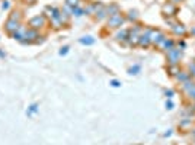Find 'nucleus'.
<instances>
[{"label":"nucleus","instance_id":"f257e3e1","mask_svg":"<svg viewBox=\"0 0 195 145\" xmlns=\"http://www.w3.org/2000/svg\"><path fill=\"white\" fill-rule=\"evenodd\" d=\"M168 57H169V60H171V61H169V63H171V65L172 64H176V63L179 61V58L182 57V52H179L176 48H173L172 51H169Z\"/></svg>","mask_w":195,"mask_h":145},{"label":"nucleus","instance_id":"f03ea898","mask_svg":"<svg viewBox=\"0 0 195 145\" xmlns=\"http://www.w3.org/2000/svg\"><path fill=\"white\" fill-rule=\"evenodd\" d=\"M124 22V17L121 16V15H112V17L108 20V25L109 26H112V28H115V26H121V23Z\"/></svg>","mask_w":195,"mask_h":145},{"label":"nucleus","instance_id":"7ed1b4c3","mask_svg":"<svg viewBox=\"0 0 195 145\" xmlns=\"http://www.w3.org/2000/svg\"><path fill=\"white\" fill-rule=\"evenodd\" d=\"M163 13H168V16H173L176 13V6L172 5V3H168L163 6Z\"/></svg>","mask_w":195,"mask_h":145},{"label":"nucleus","instance_id":"20e7f679","mask_svg":"<svg viewBox=\"0 0 195 145\" xmlns=\"http://www.w3.org/2000/svg\"><path fill=\"white\" fill-rule=\"evenodd\" d=\"M173 31H175V33H176V35H181V36L187 33V29H185V26H184V25H181V23H176V25H175V26H173Z\"/></svg>","mask_w":195,"mask_h":145},{"label":"nucleus","instance_id":"39448f33","mask_svg":"<svg viewBox=\"0 0 195 145\" xmlns=\"http://www.w3.org/2000/svg\"><path fill=\"white\" fill-rule=\"evenodd\" d=\"M138 44L141 45V47H147L149 44H150V38H149V35H143V36H140V41H138Z\"/></svg>","mask_w":195,"mask_h":145},{"label":"nucleus","instance_id":"423d86ee","mask_svg":"<svg viewBox=\"0 0 195 145\" xmlns=\"http://www.w3.org/2000/svg\"><path fill=\"white\" fill-rule=\"evenodd\" d=\"M169 71H172L171 72L172 76H175L176 72H179V70H178V67H176V65H171V67H169Z\"/></svg>","mask_w":195,"mask_h":145},{"label":"nucleus","instance_id":"0eeeda50","mask_svg":"<svg viewBox=\"0 0 195 145\" xmlns=\"http://www.w3.org/2000/svg\"><path fill=\"white\" fill-rule=\"evenodd\" d=\"M67 2V5H70V6H77V2L79 0H66Z\"/></svg>","mask_w":195,"mask_h":145},{"label":"nucleus","instance_id":"6e6552de","mask_svg":"<svg viewBox=\"0 0 195 145\" xmlns=\"http://www.w3.org/2000/svg\"><path fill=\"white\" fill-rule=\"evenodd\" d=\"M82 44H93V39H90L89 36H88V39H80Z\"/></svg>","mask_w":195,"mask_h":145},{"label":"nucleus","instance_id":"1a4fd4ad","mask_svg":"<svg viewBox=\"0 0 195 145\" xmlns=\"http://www.w3.org/2000/svg\"><path fill=\"white\" fill-rule=\"evenodd\" d=\"M189 71H191L195 76V63H192V64L189 65ZM191 72H189V74H191Z\"/></svg>","mask_w":195,"mask_h":145},{"label":"nucleus","instance_id":"9d476101","mask_svg":"<svg viewBox=\"0 0 195 145\" xmlns=\"http://www.w3.org/2000/svg\"><path fill=\"white\" fill-rule=\"evenodd\" d=\"M137 71H138V67H137V65H136L134 68H131V70H130L131 74H137Z\"/></svg>","mask_w":195,"mask_h":145},{"label":"nucleus","instance_id":"9b49d317","mask_svg":"<svg viewBox=\"0 0 195 145\" xmlns=\"http://www.w3.org/2000/svg\"><path fill=\"white\" fill-rule=\"evenodd\" d=\"M166 96L169 97V99H171V97H173V91H172V90H169V91H166Z\"/></svg>","mask_w":195,"mask_h":145},{"label":"nucleus","instance_id":"f8f14e48","mask_svg":"<svg viewBox=\"0 0 195 145\" xmlns=\"http://www.w3.org/2000/svg\"><path fill=\"white\" fill-rule=\"evenodd\" d=\"M166 107H168V109H173V103H172V102H168V103H166Z\"/></svg>","mask_w":195,"mask_h":145},{"label":"nucleus","instance_id":"ddd939ff","mask_svg":"<svg viewBox=\"0 0 195 145\" xmlns=\"http://www.w3.org/2000/svg\"><path fill=\"white\" fill-rule=\"evenodd\" d=\"M112 86H115V87H118V86H120V83H118V81H112Z\"/></svg>","mask_w":195,"mask_h":145},{"label":"nucleus","instance_id":"4468645a","mask_svg":"<svg viewBox=\"0 0 195 145\" xmlns=\"http://www.w3.org/2000/svg\"><path fill=\"white\" fill-rule=\"evenodd\" d=\"M67 49H69V48H67V47H64V48L61 49V54H66V52H67Z\"/></svg>","mask_w":195,"mask_h":145},{"label":"nucleus","instance_id":"2eb2a0df","mask_svg":"<svg viewBox=\"0 0 195 145\" xmlns=\"http://www.w3.org/2000/svg\"><path fill=\"white\" fill-rule=\"evenodd\" d=\"M192 32H194V33H195V28H194V31H192Z\"/></svg>","mask_w":195,"mask_h":145},{"label":"nucleus","instance_id":"dca6fc26","mask_svg":"<svg viewBox=\"0 0 195 145\" xmlns=\"http://www.w3.org/2000/svg\"><path fill=\"white\" fill-rule=\"evenodd\" d=\"M179 2H181V0H179Z\"/></svg>","mask_w":195,"mask_h":145}]
</instances>
